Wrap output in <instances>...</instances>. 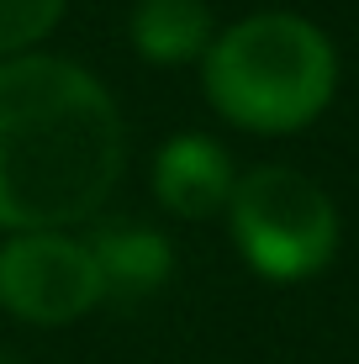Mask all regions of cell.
<instances>
[{"instance_id":"1","label":"cell","mask_w":359,"mask_h":364,"mask_svg":"<svg viewBox=\"0 0 359 364\" xmlns=\"http://www.w3.org/2000/svg\"><path fill=\"white\" fill-rule=\"evenodd\" d=\"M122 174L117 106L80 64H0V228L58 232L85 222Z\"/></svg>"},{"instance_id":"2","label":"cell","mask_w":359,"mask_h":364,"mask_svg":"<svg viewBox=\"0 0 359 364\" xmlns=\"http://www.w3.org/2000/svg\"><path fill=\"white\" fill-rule=\"evenodd\" d=\"M338 85L333 43L312 21L264 11L212 37L206 48V95L227 122L249 132H296L323 117Z\"/></svg>"},{"instance_id":"3","label":"cell","mask_w":359,"mask_h":364,"mask_svg":"<svg viewBox=\"0 0 359 364\" xmlns=\"http://www.w3.org/2000/svg\"><path fill=\"white\" fill-rule=\"evenodd\" d=\"M227 217L243 259L269 280L317 274L338 248V211L328 191L286 164L243 174L227 196Z\"/></svg>"},{"instance_id":"4","label":"cell","mask_w":359,"mask_h":364,"mask_svg":"<svg viewBox=\"0 0 359 364\" xmlns=\"http://www.w3.org/2000/svg\"><path fill=\"white\" fill-rule=\"evenodd\" d=\"M101 301V274L80 237L21 232L0 248V306L21 322L58 328Z\"/></svg>"},{"instance_id":"5","label":"cell","mask_w":359,"mask_h":364,"mask_svg":"<svg viewBox=\"0 0 359 364\" xmlns=\"http://www.w3.org/2000/svg\"><path fill=\"white\" fill-rule=\"evenodd\" d=\"M232 164H227V148L212 143L201 132H185L169 137L159 148V164H154V196L164 211L175 217H212V211L227 206L232 196Z\"/></svg>"},{"instance_id":"6","label":"cell","mask_w":359,"mask_h":364,"mask_svg":"<svg viewBox=\"0 0 359 364\" xmlns=\"http://www.w3.org/2000/svg\"><path fill=\"white\" fill-rule=\"evenodd\" d=\"M85 248H90L95 274H101V296H117V301H143V296L164 291L169 269H175V254H169L164 232L138 228V222L101 228Z\"/></svg>"},{"instance_id":"7","label":"cell","mask_w":359,"mask_h":364,"mask_svg":"<svg viewBox=\"0 0 359 364\" xmlns=\"http://www.w3.org/2000/svg\"><path fill=\"white\" fill-rule=\"evenodd\" d=\"M132 48L154 64H185L212 48V11L206 0H138L132 11Z\"/></svg>"},{"instance_id":"8","label":"cell","mask_w":359,"mask_h":364,"mask_svg":"<svg viewBox=\"0 0 359 364\" xmlns=\"http://www.w3.org/2000/svg\"><path fill=\"white\" fill-rule=\"evenodd\" d=\"M64 16V0H0V53H27Z\"/></svg>"},{"instance_id":"9","label":"cell","mask_w":359,"mask_h":364,"mask_svg":"<svg viewBox=\"0 0 359 364\" xmlns=\"http://www.w3.org/2000/svg\"><path fill=\"white\" fill-rule=\"evenodd\" d=\"M0 364H11V359H6V354H0Z\"/></svg>"}]
</instances>
